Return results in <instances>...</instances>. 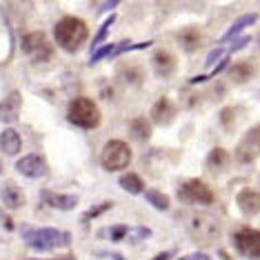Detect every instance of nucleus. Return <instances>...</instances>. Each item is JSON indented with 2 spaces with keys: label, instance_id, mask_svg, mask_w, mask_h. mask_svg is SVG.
Wrapping results in <instances>:
<instances>
[{
  "label": "nucleus",
  "instance_id": "nucleus-34",
  "mask_svg": "<svg viewBox=\"0 0 260 260\" xmlns=\"http://www.w3.org/2000/svg\"><path fill=\"white\" fill-rule=\"evenodd\" d=\"M118 7V3H116V0H111V3H103V5H100V11H107V9H116Z\"/></svg>",
  "mask_w": 260,
  "mask_h": 260
},
{
  "label": "nucleus",
  "instance_id": "nucleus-30",
  "mask_svg": "<svg viewBox=\"0 0 260 260\" xmlns=\"http://www.w3.org/2000/svg\"><path fill=\"white\" fill-rule=\"evenodd\" d=\"M132 240H140V238H149L151 236V232L149 229H145V227H138V229H132Z\"/></svg>",
  "mask_w": 260,
  "mask_h": 260
},
{
  "label": "nucleus",
  "instance_id": "nucleus-11",
  "mask_svg": "<svg viewBox=\"0 0 260 260\" xmlns=\"http://www.w3.org/2000/svg\"><path fill=\"white\" fill-rule=\"evenodd\" d=\"M151 64H153V74H156L158 78H171L176 72L178 60H176V56L171 54V51L158 49V51H153V56H151Z\"/></svg>",
  "mask_w": 260,
  "mask_h": 260
},
{
  "label": "nucleus",
  "instance_id": "nucleus-28",
  "mask_svg": "<svg viewBox=\"0 0 260 260\" xmlns=\"http://www.w3.org/2000/svg\"><path fill=\"white\" fill-rule=\"evenodd\" d=\"M114 49H116V45H103L100 49H96L91 54V58H89V62L91 64H96L98 60H103V58H107V56H111L114 54Z\"/></svg>",
  "mask_w": 260,
  "mask_h": 260
},
{
  "label": "nucleus",
  "instance_id": "nucleus-12",
  "mask_svg": "<svg viewBox=\"0 0 260 260\" xmlns=\"http://www.w3.org/2000/svg\"><path fill=\"white\" fill-rule=\"evenodd\" d=\"M40 198H43L47 207H54L58 211H72L78 205V196H74V193H56L51 189H43Z\"/></svg>",
  "mask_w": 260,
  "mask_h": 260
},
{
  "label": "nucleus",
  "instance_id": "nucleus-25",
  "mask_svg": "<svg viewBox=\"0 0 260 260\" xmlns=\"http://www.w3.org/2000/svg\"><path fill=\"white\" fill-rule=\"evenodd\" d=\"M129 232H132V227H127V224H114L111 229L105 232V236H107L111 242H120L122 238H127Z\"/></svg>",
  "mask_w": 260,
  "mask_h": 260
},
{
  "label": "nucleus",
  "instance_id": "nucleus-16",
  "mask_svg": "<svg viewBox=\"0 0 260 260\" xmlns=\"http://www.w3.org/2000/svg\"><path fill=\"white\" fill-rule=\"evenodd\" d=\"M176 40H178V45L187 51V54H193V51H198L200 47H203L205 36L198 27H185L176 34Z\"/></svg>",
  "mask_w": 260,
  "mask_h": 260
},
{
  "label": "nucleus",
  "instance_id": "nucleus-10",
  "mask_svg": "<svg viewBox=\"0 0 260 260\" xmlns=\"http://www.w3.org/2000/svg\"><path fill=\"white\" fill-rule=\"evenodd\" d=\"M16 171L22 174L25 178H43V176H47L49 167H47L43 156H38V153H27V156H22L20 160L16 162Z\"/></svg>",
  "mask_w": 260,
  "mask_h": 260
},
{
  "label": "nucleus",
  "instance_id": "nucleus-3",
  "mask_svg": "<svg viewBox=\"0 0 260 260\" xmlns=\"http://www.w3.org/2000/svg\"><path fill=\"white\" fill-rule=\"evenodd\" d=\"M100 109L91 98L78 96L69 103L67 107V120L80 129H96L100 125Z\"/></svg>",
  "mask_w": 260,
  "mask_h": 260
},
{
  "label": "nucleus",
  "instance_id": "nucleus-14",
  "mask_svg": "<svg viewBox=\"0 0 260 260\" xmlns=\"http://www.w3.org/2000/svg\"><path fill=\"white\" fill-rule=\"evenodd\" d=\"M22 109V96L20 91H11L7 98L0 103V122H16Z\"/></svg>",
  "mask_w": 260,
  "mask_h": 260
},
{
  "label": "nucleus",
  "instance_id": "nucleus-13",
  "mask_svg": "<svg viewBox=\"0 0 260 260\" xmlns=\"http://www.w3.org/2000/svg\"><path fill=\"white\" fill-rule=\"evenodd\" d=\"M0 200H3L5 207H9L11 211H16V209H22V207H25L27 196L18 185H14V182H5V185L0 187Z\"/></svg>",
  "mask_w": 260,
  "mask_h": 260
},
{
  "label": "nucleus",
  "instance_id": "nucleus-2",
  "mask_svg": "<svg viewBox=\"0 0 260 260\" xmlns=\"http://www.w3.org/2000/svg\"><path fill=\"white\" fill-rule=\"evenodd\" d=\"M22 238L31 249L36 251H51V249H62L72 242V234L62 232V229H51V227H43V229H22Z\"/></svg>",
  "mask_w": 260,
  "mask_h": 260
},
{
  "label": "nucleus",
  "instance_id": "nucleus-6",
  "mask_svg": "<svg viewBox=\"0 0 260 260\" xmlns=\"http://www.w3.org/2000/svg\"><path fill=\"white\" fill-rule=\"evenodd\" d=\"M22 54H25L31 62H47L54 54V47L47 40V36L43 31H31L27 36H22L20 40Z\"/></svg>",
  "mask_w": 260,
  "mask_h": 260
},
{
  "label": "nucleus",
  "instance_id": "nucleus-23",
  "mask_svg": "<svg viewBox=\"0 0 260 260\" xmlns=\"http://www.w3.org/2000/svg\"><path fill=\"white\" fill-rule=\"evenodd\" d=\"M118 182H120V187L125 189L127 193H134V196L145 191V180L140 178L138 174H125V176H120V180Z\"/></svg>",
  "mask_w": 260,
  "mask_h": 260
},
{
  "label": "nucleus",
  "instance_id": "nucleus-36",
  "mask_svg": "<svg viewBox=\"0 0 260 260\" xmlns=\"http://www.w3.org/2000/svg\"><path fill=\"white\" fill-rule=\"evenodd\" d=\"M56 260H74V258H56Z\"/></svg>",
  "mask_w": 260,
  "mask_h": 260
},
{
  "label": "nucleus",
  "instance_id": "nucleus-21",
  "mask_svg": "<svg viewBox=\"0 0 260 260\" xmlns=\"http://www.w3.org/2000/svg\"><path fill=\"white\" fill-rule=\"evenodd\" d=\"M253 74H256V67L249 62V60H245V62H236L234 67H232V72H229V78H232L234 82H249L253 78Z\"/></svg>",
  "mask_w": 260,
  "mask_h": 260
},
{
  "label": "nucleus",
  "instance_id": "nucleus-1",
  "mask_svg": "<svg viewBox=\"0 0 260 260\" xmlns=\"http://www.w3.org/2000/svg\"><path fill=\"white\" fill-rule=\"evenodd\" d=\"M87 36H89V29H87L85 20L76 18V16H64L54 27V40L64 51H78L85 45Z\"/></svg>",
  "mask_w": 260,
  "mask_h": 260
},
{
  "label": "nucleus",
  "instance_id": "nucleus-31",
  "mask_svg": "<svg viewBox=\"0 0 260 260\" xmlns=\"http://www.w3.org/2000/svg\"><path fill=\"white\" fill-rule=\"evenodd\" d=\"M222 56H224V49H222V47H218V49H214L209 56H207L205 64H207V67H209V64H214V62L218 60V58H222Z\"/></svg>",
  "mask_w": 260,
  "mask_h": 260
},
{
  "label": "nucleus",
  "instance_id": "nucleus-18",
  "mask_svg": "<svg viewBox=\"0 0 260 260\" xmlns=\"http://www.w3.org/2000/svg\"><path fill=\"white\" fill-rule=\"evenodd\" d=\"M229 160H232V156H229V151L224 149V147H214V149L209 151V156H207L205 165L211 174H222V171L229 167Z\"/></svg>",
  "mask_w": 260,
  "mask_h": 260
},
{
  "label": "nucleus",
  "instance_id": "nucleus-17",
  "mask_svg": "<svg viewBox=\"0 0 260 260\" xmlns=\"http://www.w3.org/2000/svg\"><path fill=\"white\" fill-rule=\"evenodd\" d=\"M236 205L245 216H256L260 214V191L256 189H242L236 196Z\"/></svg>",
  "mask_w": 260,
  "mask_h": 260
},
{
  "label": "nucleus",
  "instance_id": "nucleus-22",
  "mask_svg": "<svg viewBox=\"0 0 260 260\" xmlns=\"http://www.w3.org/2000/svg\"><path fill=\"white\" fill-rule=\"evenodd\" d=\"M258 20V14H247V16H240L238 20L234 22L232 27H229V31H224V36L220 38V43H229V40H232L236 34H240L242 29H247L249 25H253V22Z\"/></svg>",
  "mask_w": 260,
  "mask_h": 260
},
{
  "label": "nucleus",
  "instance_id": "nucleus-8",
  "mask_svg": "<svg viewBox=\"0 0 260 260\" xmlns=\"http://www.w3.org/2000/svg\"><path fill=\"white\" fill-rule=\"evenodd\" d=\"M234 247L238 249V253L251 258V260H260V232L251 227H240L236 229L234 236Z\"/></svg>",
  "mask_w": 260,
  "mask_h": 260
},
{
  "label": "nucleus",
  "instance_id": "nucleus-9",
  "mask_svg": "<svg viewBox=\"0 0 260 260\" xmlns=\"http://www.w3.org/2000/svg\"><path fill=\"white\" fill-rule=\"evenodd\" d=\"M236 162L251 165L260 156V125L251 127L249 132L242 136V140L236 145Z\"/></svg>",
  "mask_w": 260,
  "mask_h": 260
},
{
  "label": "nucleus",
  "instance_id": "nucleus-26",
  "mask_svg": "<svg viewBox=\"0 0 260 260\" xmlns=\"http://www.w3.org/2000/svg\"><path fill=\"white\" fill-rule=\"evenodd\" d=\"M114 20H116V16H109V18H107V20H105V22H103V25H100V29H98V34H96V36H93V40H91V49H96V47H98L100 43H103V40H105V38H107V34H109V27H111V25H114Z\"/></svg>",
  "mask_w": 260,
  "mask_h": 260
},
{
  "label": "nucleus",
  "instance_id": "nucleus-35",
  "mask_svg": "<svg viewBox=\"0 0 260 260\" xmlns=\"http://www.w3.org/2000/svg\"><path fill=\"white\" fill-rule=\"evenodd\" d=\"M171 256H174V251H162V253H158V256H153L151 260H169Z\"/></svg>",
  "mask_w": 260,
  "mask_h": 260
},
{
  "label": "nucleus",
  "instance_id": "nucleus-7",
  "mask_svg": "<svg viewBox=\"0 0 260 260\" xmlns=\"http://www.w3.org/2000/svg\"><path fill=\"white\" fill-rule=\"evenodd\" d=\"M178 200L182 205H211L214 203V191L209 185H205L203 180L193 178L182 182L178 189Z\"/></svg>",
  "mask_w": 260,
  "mask_h": 260
},
{
  "label": "nucleus",
  "instance_id": "nucleus-27",
  "mask_svg": "<svg viewBox=\"0 0 260 260\" xmlns=\"http://www.w3.org/2000/svg\"><path fill=\"white\" fill-rule=\"evenodd\" d=\"M234 114H236V109H234V107H227V109H222V111H220V125L227 129V132H234V127H236V118H234Z\"/></svg>",
  "mask_w": 260,
  "mask_h": 260
},
{
  "label": "nucleus",
  "instance_id": "nucleus-29",
  "mask_svg": "<svg viewBox=\"0 0 260 260\" xmlns=\"http://www.w3.org/2000/svg\"><path fill=\"white\" fill-rule=\"evenodd\" d=\"M111 209V203H103V205H96V209H91V211H87L85 216H82V220H91V218H96L100 214H105V211H109Z\"/></svg>",
  "mask_w": 260,
  "mask_h": 260
},
{
  "label": "nucleus",
  "instance_id": "nucleus-33",
  "mask_svg": "<svg viewBox=\"0 0 260 260\" xmlns=\"http://www.w3.org/2000/svg\"><path fill=\"white\" fill-rule=\"evenodd\" d=\"M180 260H209V256H205V253H191V256H185Z\"/></svg>",
  "mask_w": 260,
  "mask_h": 260
},
{
  "label": "nucleus",
  "instance_id": "nucleus-32",
  "mask_svg": "<svg viewBox=\"0 0 260 260\" xmlns=\"http://www.w3.org/2000/svg\"><path fill=\"white\" fill-rule=\"evenodd\" d=\"M249 43H251V38H249V36H242L240 40H236V43L232 45V51H240V49H245V47L249 45Z\"/></svg>",
  "mask_w": 260,
  "mask_h": 260
},
{
  "label": "nucleus",
  "instance_id": "nucleus-19",
  "mask_svg": "<svg viewBox=\"0 0 260 260\" xmlns=\"http://www.w3.org/2000/svg\"><path fill=\"white\" fill-rule=\"evenodd\" d=\"M0 149H3L5 156H18L20 149H22V138L16 129H5L0 134Z\"/></svg>",
  "mask_w": 260,
  "mask_h": 260
},
{
  "label": "nucleus",
  "instance_id": "nucleus-24",
  "mask_svg": "<svg viewBox=\"0 0 260 260\" xmlns=\"http://www.w3.org/2000/svg\"><path fill=\"white\" fill-rule=\"evenodd\" d=\"M145 198L147 203L153 205L158 211H167L169 209V196L162 191H158V189H149V191H145Z\"/></svg>",
  "mask_w": 260,
  "mask_h": 260
},
{
  "label": "nucleus",
  "instance_id": "nucleus-5",
  "mask_svg": "<svg viewBox=\"0 0 260 260\" xmlns=\"http://www.w3.org/2000/svg\"><path fill=\"white\" fill-rule=\"evenodd\" d=\"M132 162V147L125 140H109L100 153V165L107 171H122Z\"/></svg>",
  "mask_w": 260,
  "mask_h": 260
},
{
  "label": "nucleus",
  "instance_id": "nucleus-20",
  "mask_svg": "<svg viewBox=\"0 0 260 260\" xmlns=\"http://www.w3.org/2000/svg\"><path fill=\"white\" fill-rule=\"evenodd\" d=\"M129 134L134 136L136 140H140V143H147L151 136V120L145 116H138L132 120V125H129Z\"/></svg>",
  "mask_w": 260,
  "mask_h": 260
},
{
  "label": "nucleus",
  "instance_id": "nucleus-15",
  "mask_svg": "<svg viewBox=\"0 0 260 260\" xmlns=\"http://www.w3.org/2000/svg\"><path fill=\"white\" fill-rule=\"evenodd\" d=\"M176 114H178V109L171 105L169 98H160L156 105L151 107V122L153 125H160V127H167L174 122Z\"/></svg>",
  "mask_w": 260,
  "mask_h": 260
},
{
  "label": "nucleus",
  "instance_id": "nucleus-4",
  "mask_svg": "<svg viewBox=\"0 0 260 260\" xmlns=\"http://www.w3.org/2000/svg\"><path fill=\"white\" fill-rule=\"evenodd\" d=\"M187 234L200 245H211L220 238V222L209 214H191L187 218Z\"/></svg>",
  "mask_w": 260,
  "mask_h": 260
}]
</instances>
